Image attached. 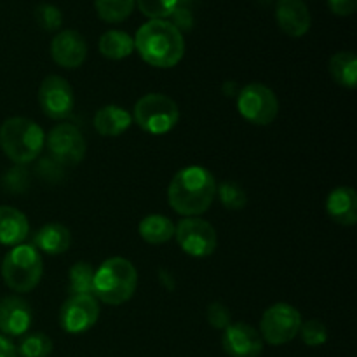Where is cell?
I'll use <instances>...</instances> for the list:
<instances>
[{"label": "cell", "instance_id": "9c48e42d", "mask_svg": "<svg viewBox=\"0 0 357 357\" xmlns=\"http://www.w3.org/2000/svg\"><path fill=\"white\" fill-rule=\"evenodd\" d=\"M45 145L52 160L59 166H75L86 157V139L73 124H58L45 136Z\"/></svg>", "mask_w": 357, "mask_h": 357}, {"label": "cell", "instance_id": "52a82bcc", "mask_svg": "<svg viewBox=\"0 0 357 357\" xmlns=\"http://www.w3.org/2000/svg\"><path fill=\"white\" fill-rule=\"evenodd\" d=\"M237 110L255 126H268L279 114V101L271 87L260 82L248 84L237 96Z\"/></svg>", "mask_w": 357, "mask_h": 357}, {"label": "cell", "instance_id": "e575fe53", "mask_svg": "<svg viewBox=\"0 0 357 357\" xmlns=\"http://www.w3.org/2000/svg\"><path fill=\"white\" fill-rule=\"evenodd\" d=\"M0 357H17L14 344L3 335H0Z\"/></svg>", "mask_w": 357, "mask_h": 357}, {"label": "cell", "instance_id": "f546056e", "mask_svg": "<svg viewBox=\"0 0 357 357\" xmlns=\"http://www.w3.org/2000/svg\"><path fill=\"white\" fill-rule=\"evenodd\" d=\"M298 333L302 335L303 344L309 345V347H319V345H324L328 342L326 326L317 319H309L302 323Z\"/></svg>", "mask_w": 357, "mask_h": 357}, {"label": "cell", "instance_id": "d590c367", "mask_svg": "<svg viewBox=\"0 0 357 357\" xmlns=\"http://www.w3.org/2000/svg\"><path fill=\"white\" fill-rule=\"evenodd\" d=\"M192 3H194V0H178V7H188L190 9Z\"/></svg>", "mask_w": 357, "mask_h": 357}, {"label": "cell", "instance_id": "5bb4252c", "mask_svg": "<svg viewBox=\"0 0 357 357\" xmlns=\"http://www.w3.org/2000/svg\"><path fill=\"white\" fill-rule=\"evenodd\" d=\"M51 56L63 68H79L87 56L86 38L75 30L59 31L51 42Z\"/></svg>", "mask_w": 357, "mask_h": 357}, {"label": "cell", "instance_id": "2e32d148", "mask_svg": "<svg viewBox=\"0 0 357 357\" xmlns=\"http://www.w3.org/2000/svg\"><path fill=\"white\" fill-rule=\"evenodd\" d=\"M275 17L279 28L289 37H303L310 30V13L302 0H279Z\"/></svg>", "mask_w": 357, "mask_h": 357}, {"label": "cell", "instance_id": "603a6c76", "mask_svg": "<svg viewBox=\"0 0 357 357\" xmlns=\"http://www.w3.org/2000/svg\"><path fill=\"white\" fill-rule=\"evenodd\" d=\"M328 68H330L331 77L340 86L349 87V89H354L357 86V58L354 52L342 51L333 54Z\"/></svg>", "mask_w": 357, "mask_h": 357}, {"label": "cell", "instance_id": "d6986e66", "mask_svg": "<svg viewBox=\"0 0 357 357\" xmlns=\"http://www.w3.org/2000/svg\"><path fill=\"white\" fill-rule=\"evenodd\" d=\"M132 124V115L117 105L101 107L94 115V128L101 136L115 138L128 131Z\"/></svg>", "mask_w": 357, "mask_h": 357}, {"label": "cell", "instance_id": "cb8c5ba5", "mask_svg": "<svg viewBox=\"0 0 357 357\" xmlns=\"http://www.w3.org/2000/svg\"><path fill=\"white\" fill-rule=\"evenodd\" d=\"M70 295H93L94 293V271L87 261H77L70 268Z\"/></svg>", "mask_w": 357, "mask_h": 357}, {"label": "cell", "instance_id": "836d02e7", "mask_svg": "<svg viewBox=\"0 0 357 357\" xmlns=\"http://www.w3.org/2000/svg\"><path fill=\"white\" fill-rule=\"evenodd\" d=\"M328 6L337 16H351L357 7V0H328Z\"/></svg>", "mask_w": 357, "mask_h": 357}, {"label": "cell", "instance_id": "6da1fadb", "mask_svg": "<svg viewBox=\"0 0 357 357\" xmlns=\"http://www.w3.org/2000/svg\"><path fill=\"white\" fill-rule=\"evenodd\" d=\"M216 180L206 167L188 166L178 171L167 188V201L178 215H202L216 197Z\"/></svg>", "mask_w": 357, "mask_h": 357}, {"label": "cell", "instance_id": "7a4b0ae2", "mask_svg": "<svg viewBox=\"0 0 357 357\" xmlns=\"http://www.w3.org/2000/svg\"><path fill=\"white\" fill-rule=\"evenodd\" d=\"M135 49L149 65L155 68H171L183 58L185 40L181 31L169 21L152 20L136 31Z\"/></svg>", "mask_w": 357, "mask_h": 357}, {"label": "cell", "instance_id": "1f68e13d", "mask_svg": "<svg viewBox=\"0 0 357 357\" xmlns=\"http://www.w3.org/2000/svg\"><path fill=\"white\" fill-rule=\"evenodd\" d=\"M3 187H6V190L14 192V194H21L28 187V173L21 166L14 167L3 176Z\"/></svg>", "mask_w": 357, "mask_h": 357}, {"label": "cell", "instance_id": "ba28073f", "mask_svg": "<svg viewBox=\"0 0 357 357\" xmlns=\"http://www.w3.org/2000/svg\"><path fill=\"white\" fill-rule=\"evenodd\" d=\"M302 314L289 303H274L260 321V335L267 344L284 345L298 335Z\"/></svg>", "mask_w": 357, "mask_h": 357}, {"label": "cell", "instance_id": "ffe728a7", "mask_svg": "<svg viewBox=\"0 0 357 357\" xmlns=\"http://www.w3.org/2000/svg\"><path fill=\"white\" fill-rule=\"evenodd\" d=\"M35 246L47 255H61L72 244V234L61 223H47L33 237Z\"/></svg>", "mask_w": 357, "mask_h": 357}, {"label": "cell", "instance_id": "f1b7e54d", "mask_svg": "<svg viewBox=\"0 0 357 357\" xmlns=\"http://www.w3.org/2000/svg\"><path fill=\"white\" fill-rule=\"evenodd\" d=\"M136 3L150 20H166L176 9L178 0H136Z\"/></svg>", "mask_w": 357, "mask_h": 357}, {"label": "cell", "instance_id": "8fae6325", "mask_svg": "<svg viewBox=\"0 0 357 357\" xmlns=\"http://www.w3.org/2000/svg\"><path fill=\"white\" fill-rule=\"evenodd\" d=\"M100 317V305L93 295H70L59 310V324L70 335L91 330Z\"/></svg>", "mask_w": 357, "mask_h": 357}, {"label": "cell", "instance_id": "83f0119b", "mask_svg": "<svg viewBox=\"0 0 357 357\" xmlns=\"http://www.w3.org/2000/svg\"><path fill=\"white\" fill-rule=\"evenodd\" d=\"M35 21L45 31H56L63 24V14L52 3H38L35 9Z\"/></svg>", "mask_w": 357, "mask_h": 357}, {"label": "cell", "instance_id": "4fadbf2b", "mask_svg": "<svg viewBox=\"0 0 357 357\" xmlns=\"http://www.w3.org/2000/svg\"><path fill=\"white\" fill-rule=\"evenodd\" d=\"M222 345L230 357H258L264 351V338L251 324L230 323L223 330Z\"/></svg>", "mask_w": 357, "mask_h": 357}, {"label": "cell", "instance_id": "30bf717a", "mask_svg": "<svg viewBox=\"0 0 357 357\" xmlns=\"http://www.w3.org/2000/svg\"><path fill=\"white\" fill-rule=\"evenodd\" d=\"M178 246L187 255L195 258H204L215 253L218 237L213 225L201 218H185L174 225Z\"/></svg>", "mask_w": 357, "mask_h": 357}, {"label": "cell", "instance_id": "7c38bea8", "mask_svg": "<svg viewBox=\"0 0 357 357\" xmlns=\"http://www.w3.org/2000/svg\"><path fill=\"white\" fill-rule=\"evenodd\" d=\"M38 103L47 117L56 121L68 117L75 105L72 86L63 77L47 75L38 87Z\"/></svg>", "mask_w": 357, "mask_h": 357}, {"label": "cell", "instance_id": "d6a6232c", "mask_svg": "<svg viewBox=\"0 0 357 357\" xmlns=\"http://www.w3.org/2000/svg\"><path fill=\"white\" fill-rule=\"evenodd\" d=\"M169 17H171L169 23L180 31H188L192 30V26H194V16H192V10L188 9V7L176 6V9L173 10V14H171Z\"/></svg>", "mask_w": 357, "mask_h": 357}, {"label": "cell", "instance_id": "484cf974", "mask_svg": "<svg viewBox=\"0 0 357 357\" xmlns=\"http://www.w3.org/2000/svg\"><path fill=\"white\" fill-rule=\"evenodd\" d=\"M16 352L21 357H49L52 352V340L40 331L26 333L21 338Z\"/></svg>", "mask_w": 357, "mask_h": 357}, {"label": "cell", "instance_id": "d4e9b609", "mask_svg": "<svg viewBox=\"0 0 357 357\" xmlns=\"http://www.w3.org/2000/svg\"><path fill=\"white\" fill-rule=\"evenodd\" d=\"M136 0H94L98 16L107 23H121L131 16Z\"/></svg>", "mask_w": 357, "mask_h": 357}, {"label": "cell", "instance_id": "277c9868", "mask_svg": "<svg viewBox=\"0 0 357 357\" xmlns=\"http://www.w3.org/2000/svg\"><path fill=\"white\" fill-rule=\"evenodd\" d=\"M45 143L40 126L26 117H10L0 126V146L14 164L31 162L42 152Z\"/></svg>", "mask_w": 357, "mask_h": 357}, {"label": "cell", "instance_id": "8992f818", "mask_svg": "<svg viewBox=\"0 0 357 357\" xmlns=\"http://www.w3.org/2000/svg\"><path fill=\"white\" fill-rule=\"evenodd\" d=\"M132 119L143 131L150 135H164L178 124L180 110L176 101L166 94L150 93L136 101Z\"/></svg>", "mask_w": 357, "mask_h": 357}, {"label": "cell", "instance_id": "7402d4cb", "mask_svg": "<svg viewBox=\"0 0 357 357\" xmlns=\"http://www.w3.org/2000/svg\"><path fill=\"white\" fill-rule=\"evenodd\" d=\"M135 51V38L121 30H110L101 35L100 52L108 59H124Z\"/></svg>", "mask_w": 357, "mask_h": 357}, {"label": "cell", "instance_id": "4316f807", "mask_svg": "<svg viewBox=\"0 0 357 357\" xmlns=\"http://www.w3.org/2000/svg\"><path fill=\"white\" fill-rule=\"evenodd\" d=\"M218 192V197L222 201V204L227 209H234V211H239L246 206L248 197L246 192L241 188V185H237L236 181H223L220 183V187H216Z\"/></svg>", "mask_w": 357, "mask_h": 357}, {"label": "cell", "instance_id": "44dd1931", "mask_svg": "<svg viewBox=\"0 0 357 357\" xmlns=\"http://www.w3.org/2000/svg\"><path fill=\"white\" fill-rule=\"evenodd\" d=\"M139 236L149 244H162L174 237V223L167 216L149 215L139 222Z\"/></svg>", "mask_w": 357, "mask_h": 357}, {"label": "cell", "instance_id": "5b68a950", "mask_svg": "<svg viewBox=\"0 0 357 357\" xmlns=\"http://www.w3.org/2000/svg\"><path fill=\"white\" fill-rule=\"evenodd\" d=\"M44 272L42 257L30 244H17L3 257V282L16 293H30L37 288Z\"/></svg>", "mask_w": 357, "mask_h": 357}, {"label": "cell", "instance_id": "3957f363", "mask_svg": "<svg viewBox=\"0 0 357 357\" xmlns=\"http://www.w3.org/2000/svg\"><path fill=\"white\" fill-rule=\"evenodd\" d=\"M138 286V271L129 260L114 257L94 271V295L107 305H122Z\"/></svg>", "mask_w": 357, "mask_h": 357}, {"label": "cell", "instance_id": "9a60e30c", "mask_svg": "<svg viewBox=\"0 0 357 357\" xmlns=\"http://www.w3.org/2000/svg\"><path fill=\"white\" fill-rule=\"evenodd\" d=\"M31 307L20 296H6L0 302V331L3 337H21L31 326Z\"/></svg>", "mask_w": 357, "mask_h": 357}, {"label": "cell", "instance_id": "ac0fdd59", "mask_svg": "<svg viewBox=\"0 0 357 357\" xmlns=\"http://www.w3.org/2000/svg\"><path fill=\"white\" fill-rule=\"evenodd\" d=\"M30 232V223L24 213L13 206H0V244L17 246Z\"/></svg>", "mask_w": 357, "mask_h": 357}, {"label": "cell", "instance_id": "4dcf8cb0", "mask_svg": "<svg viewBox=\"0 0 357 357\" xmlns=\"http://www.w3.org/2000/svg\"><path fill=\"white\" fill-rule=\"evenodd\" d=\"M208 321L213 328L216 330H225L230 323H232V317H230V310L227 309L223 303L213 302L208 307Z\"/></svg>", "mask_w": 357, "mask_h": 357}, {"label": "cell", "instance_id": "e0dca14e", "mask_svg": "<svg viewBox=\"0 0 357 357\" xmlns=\"http://www.w3.org/2000/svg\"><path fill=\"white\" fill-rule=\"evenodd\" d=\"M326 213L335 223L352 227L357 222V195L351 187H338L326 199Z\"/></svg>", "mask_w": 357, "mask_h": 357}]
</instances>
